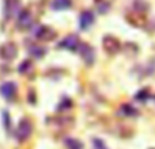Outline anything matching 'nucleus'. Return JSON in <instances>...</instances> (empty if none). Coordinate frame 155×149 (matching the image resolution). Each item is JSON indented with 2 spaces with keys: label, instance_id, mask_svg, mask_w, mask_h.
I'll list each match as a JSON object with an SVG mask.
<instances>
[{
  "label": "nucleus",
  "instance_id": "obj_13",
  "mask_svg": "<svg viewBox=\"0 0 155 149\" xmlns=\"http://www.w3.org/2000/svg\"><path fill=\"white\" fill-rule=\"evenodd\" d=\"M18 69H19V73H22V74L30 73L33 71V62L30 61V60H25V61L19 65Z\"/></svg>",
  "mask_w": 155,
  "mask_h": 149
},
{
  "label": "nucleus",
  "instance_id": "obj_9",
  "mask_svg": "<svg viewBox=\"0 0 155 149\" xmlns=\"http://www.w3.org/2000/svg\"><path fill=\"white\" fill-rule=\"evenodd\" d=\"M19 0H5L4 3V16L7 19L14 18L15 15H18L19 11Z\"/></svg>",
  "mask_w": 155,
  "mask_h": 149
},
{
  "label": "nucleus",
  "instance_id": "obj_11",
  "mask_svg": "<svg viewBox=\"0 0 155 149\" xmlns=\"http://www.w3.org/2000/svg\"><path fill=\"white\" fill-rule=\"evenodd\" d=\"M71 5H72L71 0H52V8L56 11L68 10Z\"/></svg>",
  "mask_w": 155,
  "mask_h": 149
},
{
  "label": "nucleus",
  "instance_id": "obj_5",
  "mask_svg": "<svg viewBox=\"0 0 155 149\" xmlns=\"http://www.w3.org/2000/svg\"><path fill=\"white\" fill-rule=\"evenodd\" d=\"M78 49H79L80 57L83 59V61L87 65L93 64L94 60H95V52H94V49L90 45H87V43H80Z\"/></svg>",
  "mask_w": 155,
  "mask_h": 149
},
{
  "label": "nucleus",
  "instance_id": "obj_2",
  "mask_svg": "<svg viewBox=\"0 0 155 149\" xmlns=\"http://www.w3.org/2000/svg\"><path fill=\"white\" fill-rule=\"evenodd\" d=\"M16 54H18V48H16L15 43L7 42L0 46V59L4 60V61L14 60L16 57Z\"/></svg>",
  "mask_w": 155,
  "mask_h": 149
},
{
  "label": "nucleus",
  "instance_id": "obj_12",
  "mask_svg": "<svg viewBox=\"0 0 155 149\" xmlns=\"http://www.w3.org/2000/svg\"><path fill=\"white\" fill-rule=\"evenodd\" d=\"M29 52H30V54H31L33 57H35V59H41V57L45 56L46 49H45V48H42V46L34 45V46H31V48L29 49Z\"/></svg>",
  "mask_w": 155,
  "mask_h": 149
},
{
  "label": "nucleus",
  "instance_id": "obj_15",
  "mask_svg": "<svg viewBox=\"0 0 155 149\" xmlns=\"http://www.w3.org/2000/svg\"><path fill=\"white\" fill-rule=\"evenodd\" d=\"M93 148L94 149H107L106 144L99 138H93Z\"/></svg>",
  "mask_w": 155,
  "mask_h": 149
},
{
  "label": "nucleus",
  "instance_id": "obj_16",
  "mask_svg": "<svg viewBox=\"0 0 155 149\" xmlns=\"http://www.w3.org/2000/svg\"><path fill=\"white\" fill-rule=\"evenodd\" d=\"M123 113L125 115H135L136 114V110L132 106H129V104H125V106H123Z\"/></svg>",
  "mask_w": 155,
  "mask_h": 149
},
{
  "label": "nucleus",
  "instance_id": "obj_8",
  "mask_svg": "<svg viewBox=\"0 0 155 149\" xmlns=\"http://www.w3.org/2000/svg\"><path fill=\"white\" fill-rule=\"evenodd\" d=\"M79 45H80V41H79V38H78L76 35H68V37H65L64 40L59 43V48L65 49V50L75 52V50H78Z\"/></svg>",
  "mask_w": 155,
  "mask_h": 149
},
{
  "label": "nucleus",
  "instance_id": "obj_14",
  "mask_svg": "<svg viewBox=\"0 0 155 149\" xmlns=\"http://www.w3.org/2000/svg\"><path fill=\"white\" fill-rule=\"evenodd\" d=\"M64 142L68 149H83V144L76 138H65Z\"/></svg>",
  "mask_w": 155,
  "mask_h": 149
},
{
  "label": "nucleus",
  "instance_id": "obj_10",
  "mask_svg": "<svg viewBox=\"0 0 155 149\" xmlns=\"http://www.w3.org/2000/svg\"><path fill=\"white\" fill-rule=\"evenodd\" d=\"M94 21H95V18H94V14L91 12V11H88V10L83 11V12L80 14V16H79V26H80V29H82V30H87L88 27L94 23Z\"/></svg>",
  "mask_w": 155,
  "mask_h": 149
},
{
  "label": "nucleus",
  "instance_id": "obj_4",
  "mask_svg": "<svg viewBox=\"0 0 155 149\" xmlns=\"http://www.w3.org/2000/svg\"><path fill=\"white\" fill-rule=\"evenodd\" d=\"M102 46H104L105 52L109 54H116L120 50V42L117 38L112 37V35H106L102 40Z\"/></svg>",
  "mask_w": 155,
  "mask_h": 149
},
{
  "label": "nucleus",
  "instance_id": "obj_6",
  "mask_svg": "<svg viewBox=\"0 0 155 149\" xmlns=\"http://www.w3.org/2000/svg\"><path fill=\"white\" fill-rule=\"evenodd\" d=\"M34 35L40 41H52L56 37V31L48 26H38L34 31Z\"/></svg>",
  "mask_w": 155,
  "mask_h": 149
},
{
  "label": "nucleus",
  "instance_id": "obj_17",
  "mask_svg": "<svg viewBox=\"0 0 155 149\" xmlns=\"http://www.w3.org/2000/svg\"><path fill=\"white\" fill-rule=\"evenodd\" d=\"M71 106H72V102L68 100V99H64V100H63V103L59 104V110H60V111H63L64 109H68V107H71Z\"/></svg>",
  "mask_w": 155,
  "mask_h": 149
},
{
  "label": "nucleus",
  "instance_id": "obj_1",
  "mask_svg": "<svg viewBox=\"0 0 155 149\" xmlns=\"http://www.w3.org/2000/svg\"><path fill=\"white\" fill-rule=\"evenodd\" d=\"M31 132H33V125L29 119H22L19 122L18 128H16L15 132V137L19 142H23L31 136Z\"/></svg>",
  "mask_w": 155,
  "mask_h": 149
},
{
  "label": "nucleus",
  "instance_id": "obj_7",
  "mask_svg": "<svg viewBox=\"0 0 155 149\" xmlns=\"http://www.w3.org/2000/svg\"><path fill=\"white\" fill-rule=\"evenodd\" d=\"M0 94L7 100H12L16 95V84L12 81H5L0 85Z\"/></svg>",
  "mask_w": 155,
  "mask_h": 149
},
{
  "label": "nucleus",
  "instance_id": "obj_3",
  "mask_svg": "<svg viewBox=\"0 0 155 149\" xmlns=\"http://www.w3.org/2000/svg\"><path fill=\"white\" fill-rule=\"evenodd\" d=\"M33 24V15L30 10H22L16 18V26L19 30H27Z\"/></svg>",
  "mask_w": 155,
  "mask_h": 149
}]
</instances>
